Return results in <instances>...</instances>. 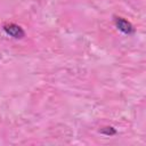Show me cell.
<instances>
[{
    "label": "cell",
    "instance_id": "obj_3",
    "mask_svg": "<svg viewBox=\"0 0 146 146\" xmlns=\"http://www.w3.org/2000/svg\"><path fill=\"white\" fill-rule=\"evenodd\" d=\"M100 133H104L106 136H113L116 133V130L113 127H104L103 129H100Z\"/></svg>",
    "mask_w": 146,
    "mask_h": 146
},
{
    "label": "cell",
    "instance_id": "obj_1",
    "mask_svg": "<svg viewBox=\"0 0 146 146\" xmlns=\"http://www.w3.org/2000/svg\"><path fill=\"white\" fill-rule=\"evenodd\" d=\"M2 30L5 31L6 34H8V35H10V36H13V38H15V39H22V38H24V35H25L24 30H23L19 25L14 24V23L5 24V25L2 26Z\"/></svg>",
    "mask_w": 146,
    "mask_h": 146
},
{
    "label": "cell",
    "instance_id": "obj_2",
    "mask_svg": "<svg viewBox=\"0 0 146 146\" xmlns=\"http://www.w3.org/2000/svg\"><path fill=\"white\" fill-rule=\"evenodd\" d=\"M114 23H115V26L117 27V30H120L121 32L125 33V34H131L135 32V29L132 26V24L124 19L123 17H115L114 18Z\"/></svg>",
    "mask_w": 146,
    "mask_h": 146
}]
</instances>
